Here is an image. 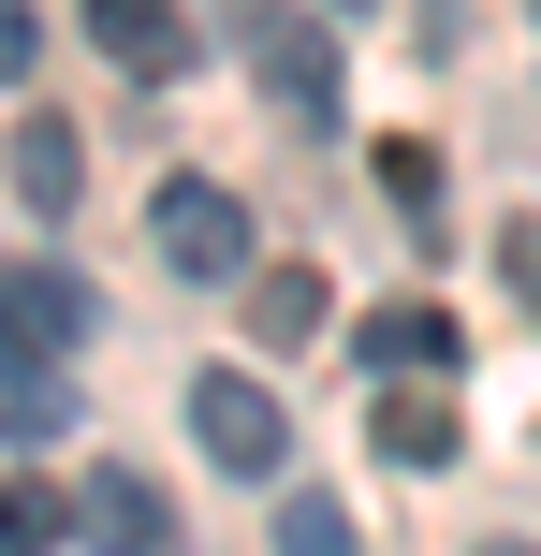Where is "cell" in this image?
Returning <instances> with one entry per match:
<instances>
[{
	"mask_svg": "<svg viewBox=\"0 0 541 556\" xmlns=\"http://www.w3.org/2000/svg\"><path fill=\"white\" fill-rule=\"evenodd\" d=\"M234 59L263 74V103H279L293 132L337 117V45H322V15H293V0H234Z\"/></svg>",
	"mask_w": 541,
	"mask_h": 556,
	"instance_id": "1",
	"label": "cell"
},
{
	"mask_svg": "<svg viewBox=\"0 0 541 556\" xmlns=\"http://www.w3.org/2000/svg\"><path fill=\"white\" fill-rule=\"evenodd\" d=\"M146 235H162V264H176V278H234V264H249V205H234L220 176H162Z\"/></svg>",
	"mask_w": 541,
	"mask_h": 556,
	"instance_id": "2",
	"label": "cell"
},
{
	"mask_svg": "<svg viewBox=\"0 0 541 556\" xmlns=\"http://www.w3.org/2000/svg\"><path fill=\"white\" fill-rule=\"evenodd\" d=\"M191 440L205 454H220V469H279V454H293V425H279V395H263V381H234V366H205V381H191Z\"/></svg>",
	"mask_w": 541,
	"mask_h": 556,
	"instance_id": "3",
	"label": "cell"
},
{
	"mask_svg": "<svg viewBox=\"0 0 541 556\" xmlns=\"http://www.w3.org/2000/svg\"><path fill=\"white\" fill-rule=\"evenodd\" d=\"M74 337H88V278L74 264H0V352H74Z\"/></svg>",
	"mask_w": 541,
	"mask_h": 556,
	"instance_id": "4",
	"label": "cell"
},
{
	"mask_svg": "<svg viewBox=\"0 0 541 556\" xmlns=\"http://www.w3.org/2000/svg\"><path fill=\"white\" fill-rule=\"evenodd\" d=\"M117 74H191V0H88Z\"/></svg>",
	"mask_w": 541,
	"mask_h": 556,
	"instance_id": "5",
	"label": "cell"
},
{
	"mask_svg": "<svg viewBox=\"0 0 541 556\" xmlns=\"http://www.w3.org/2000/svg\"><path fill=\"white\" fill-rule=\"evenodd\" d=\"M74 528L103 542V556H162V483H146V469H103L74 498Z\"/></svg>",
	"mask_w": 541,
	"mask_h": 556,
	"instance_id": "6",
	"label": "cell"
},
{
	"mask_svg": "<svg viewBox=\"0 0 541 556\" xmlns=\"http://www.w3.org/2000/svg\"><path fill=\"white\" fill-rule=\"evenodd\" d=\"M15 191L44 205V220H74V191H88V147H74V117H15Z\"/></svg>",
	"mask_w": 541,
	"mask_h": 556,
	"instance_id": "7",
	"label": "cell"
},
{
	"mask_svg": "<svg viewBox=\"0 0 541 556\" xmlns=\"http://www.w3.org/2000/svg\"><path fill=\"white\" fill-rule=\"evenodd\" d=\"M366 366H396V381H439V366H454V307H366Z\"/></svg>",
	"mask_w": 541,
	"mask_h": 556,
	"instance_id": "8",
	"label": "cell"
},
{
	"mask_svg": "<svg viewBox=\"0 0 541 556\" xmlns=\"http://www.w3.org/2000/svg\"><path fill=\"white\" fill-rule=\"evenodd\" d=\"M454 440H468L454 395H381V454H396V469H454Z\"/></svg>",
	"mask_w": 541,
	"mask_h": 556,
	"instance_id": "9",
	"label": "cell"
},
{
	"mask_svg": "<svg viewBox=\"0 0 541 556\" xmlns=\"http://www.w3.org/2000/svg\"><path fill=\"white\" fill-rule=\"evenodd\" d=\"M0 425H15V440H59V425H74V381H59L44 352H0Z\"/></svg>",
	"mask_w": 541,
	"mask_h": 556,
	"instance_id": "10",
	"label": "cell"
},
{
	"mask_svg": "<svg viewBox=\"0 0 541 556\" xmlns=\"http://www.w3.org/2000/svg\"><path fill=\"white\" fill-rule=\"evenodd\" d=\"M249 337H263V352L322 337V278H308V264H263V278H249Z\"/></svg>",
	"mask_w": 541,
	"mask_h": 556,
	"instance_id": "11",
	"label": "cell"
},
{
	"mask_svg": "<svg viewBox=\"0 0 541 556\" xmlns=\"http://www.w3.org/2000/svg\"><path fill=\"white\" fill-rule=\"evenodd\" d=\"M381 191H396L410 220H439V147L425 132H381Z\"/></svg>",
	"mask_w": 541,
	"mask_h": 556,
	"instance_id": "12",
	"label": "cell"
},
{
	"mask_svg": "<svg viewBox=\"0 0 541 556\" xmlns=\"http://www.w3.org/2000/svg\"><path fill=\"white\" fill-rule=\"evenodd\" d=\"M74 528V498H44V483H0V556H44Z\"/></svg>",
	"mask_w": 541,
	"mask_h": 556,
	"instance_id": "13",
	"label": "cell"
},
{
	"mask_svg": "<svg viewBox=\"0 0 541 556\" xmlns=\"http://www.w3.org/2000/svg\"><path fill=\"white\" fill-rule=\"evenodd\" d=\"M279 556H366V542H351L337 498H293V513H279Z\"/></svg>",
	"mask_w": 541,
	"mask_h": 556,
	"instance_id": "14",
	"label": "cell"
},
{
	"mask_svg": "<svg viewBox=\"0 0 541 556\" xmlns=\"http://www.w3.org/2000/svg\"><path fill=\"white\" fill-rule=\"evenodd\" d=\"M498 278H513L527 323H541V220H498Z\"/></svg>",
	"mask_w": 541,
	"mask_h": 556,
	"instance_id": "15",
	"label": "cell"
},
{
	"mask_svg": "<svg viewBox=\"0 0 541 556\" xmlns=\"http://www.w3.org/2000/svg\"><path fill=\"white\" fill-rule=\"evenodd\" d=\"M29 45H44V29H29V15H15V0H0V88H15V74H29Z\"/></svg>",
	"mask_w": 541,
	"mask_h": 556,
	"instance_id": "16",
	"label": "cell"
},
{
	"mask_svg": "<svg viewBox=\"0 0 541 556\" xmlns=\"http://www.w3.org/2000/svg\"><path fill=\"white\" fill-rule=\"evenodd\" d=\"M484 556H527V542H484Z\"/></svg>",
	"mask_w": 541,
	"mask_h": 556,
	"instance_id": "17",
	"label": "cell"
},
{
	"mask_svg": "<svg viewBox=\"0 0 541 556\" xmlns=\"http://www.w3.org/2000/svg\"><path fill=\"white\" fill-rule=\"evenodd\" d=\"M351 15H366V0H351Z\"/></svg>",
	"mask_w": 541,
	"mask_h": 556,
	"instance_id": "18",
	"label": "cell"
}]
</instances>
